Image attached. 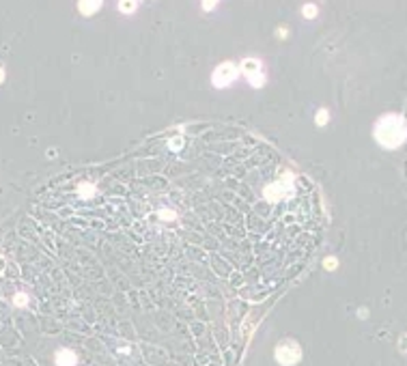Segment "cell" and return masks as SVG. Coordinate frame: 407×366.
Listing matches in <instances>:
<instances>
[{
  "label": "cell",
  "mask_w": 407,
  "mask_h": 366,
  "mask_svg": "<svg viewBox=\"0 0 407 366\" xmlns=\"http://www.w3.org/2000/svg\"><path fill=\"white\" fill-rule=\"evenodd\" d=\"M375 138L386 149H396L405 140V123L396 114H386L375 125Z\"/></svg>",
  "instance_id": "6da1fadb"
},
{
  "label": "cell",
  "mask_w": 407,
  "mask_h": 366,
  "mask_svg": "<svg viewBox=\"0 0 407 366\" xmlns=\"http://www.w3.org/2000/svg\"><path fill=\"white\" fill-rule=\"evenodd\" d=\"M242 74L250 80L252 86H261L263 84V65L256 58H246L242 62Z\"/></svg>",
  "instance_id": "7a4b0ae2"
},
{
  "label": "cell",
  "mask_w": 407,
  "mask_h": 366,
  "mask_svg": "<svg viewBox=\"0 0 407 366\" xmlns=\"http://www.w3.org/2000/svg\"><path fill=\"white\" fill-rule=\"evenodd\" d=\"M276 360H278L282 366L295 364V362L299 360V347H297L295 343H291V341H285V343H282L278 349H276Z\"/></svg>",
  "instance_id": "3957f363"
},
{
  "label": "cell",
  "mask_w": 407,
  "mask_h": 366,
  "mask_svg": "<svg viewBox=\"0 0 407 366\" xmlns=\"http://www.w3.org/2000/svg\"><path fill=\"white\" fill-rule=\"evenodd\" d=\"M237 69L231 65V62H224V65H220L218 69H216V74H214V84L216 86H228V84H233L235 80H237Z\"/></svg>",
  "instance_id": "277c9868"
},
{
  "label": "cell",
  "mask_w": 407,
  "mask_h": 366,
  "mask_svg": "<svg viewBox=\"0 0 407 366\" xmlns=\"http://www.w3.org/2000/svg\"><path fill=\"white\" fill-rule=\"evenodd\" d=\"M56 360H58V366H72L76 362V355L69 353V351H58Z\"/></svg>",
  "instance_id": "5b68a950"
},
{
  "label": "cell",
  "mask_w": 407,
  "mask_h": 366,
  "mask_svg": "<svg viewBox=\"0 0 407 366\" xmlns=\"http://www.w3.org/2000/svg\"><path fill=\"white\" fill-rule=\"evenodd\" d=\"M327 119H330V114H327V110H325V108H323V110H319V114H317V125H319V127H323Z\"/></svg>",
  "instance_id": "8992f818"
},
{
  "label": "cell",
  "mask_w": 407,
  "mask_h": 366,
  "mask_svg": "<svg viewBox=\"0 0 407 366\" xmlns=\"http://www.w3.org/2000/svg\"><path fill=\"white\" fill-rule=\"evenodd\" d=\"M136 7H138L136 3H121V5H119V9H121V11H125V13H131Z\"/></svg>",
  "instance_id": "52a82bcc"
},
{
  "label": "cell",
  "mask_w": 407,
  "mask_h": 366,
  "mask_svg": "<svg viewBox=\"0 0 407 366\" xmlns=\"http://www.w3.org/2000/svg\"><path fill=\"white\" fill-rule=\"evenodd\" d=\"M304 15H306V17H315V15H317V7H315V5H306V7H304Z\"/></svg>",
  "instance_id": "ba28073f"
},
{
  "label": "cell",
  "mask_w": 407,
  "mask_h": 366,
  "mask_svg": "<svg viewBox=\"0 0 407 366\" xmlns=\"http://www.w3.org/2000/svg\"><path fill=\"white\" fill-rule=\"evenodd\" d=\"M336 265V258H330V261H325V267H334Z\"/></svg>",
  "instance_id": "9c48e42d"
},
{
  "label": "cell",
  "mask_w": 407,
  "mask_h": 366,
  "mask_svg": "<svg viewBox=\"0 0 407 366\" xmlns=\"http://www.w3.org/2000/svg\"><path fill=\"white\" fill-rule=\"evenodd\" d=\"M218 3H205V9H214Z\"/></svg>",
  "instance_id": "30bf717a"
}]
</instances>
